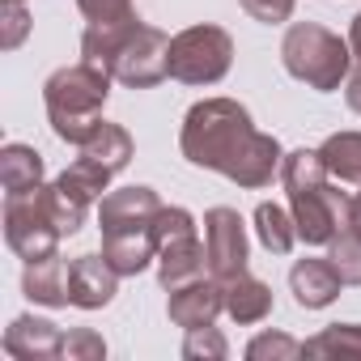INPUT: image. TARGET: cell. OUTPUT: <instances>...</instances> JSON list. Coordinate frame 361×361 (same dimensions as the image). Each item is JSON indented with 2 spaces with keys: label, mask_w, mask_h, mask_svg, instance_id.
I'll list each match as a JSON object with an SVG mask.
<instances>
[{
  "label": "cell",
  "mask_w": 361,
  "mask_h": 361,
  "mask_svg": "<svg viewBox=\"0 0 361 361\" xmlns=\"http://www.w3.org/2000/svg\"><path fill=\"white\" fill-rule=\"evenodd\" d=\"M340 289H344V281H340V272L331 268L327 255H323V259H298V264L289 268V293H293V302H298L302 310H323V306H331V302L340 298Z\"/></svg>",
  "instance_id": "12"
},
{
  "label": "cell",
  "mask_w": 361,
  "mask_h": 361,
  "mask_svg": "<svg viewBox=\"0 0 361 361\" xmlns=\"http://www.w3.org/2000/svg\"><path fill=\"white\" fill-rule=\"evenodd\" d=\"M64 331L43 319V314H18L5 331V353L18 361H43V357H60Z\"/></svg>",
  "instance_id": "13"
},
{
  "label": "cell",
  "mask_w": 361,
  "mask_h": 361,
  "mask_svg": "<svg viewBox=\"0 0 361 361\" xmlns=\"http://www.w3.org/2000/svg\"><path fill=\"white\" fill-rule=\"evenodd\" d=\"M60 238H64V230L47 213L43 192H35V196H5V243H9V251L18 259H26V264L47 259V255L60 251Z\"/></svg>",
  "instance_id": "7"
},
{
  "label": "cell",
  "mask_w": 361,
  "mask_h": 361,
  "mask_svg": "<svg viewBox=\"0 0 361 361\" xmlns=\"http://www.w3.org/2000/svg\"><path fill=\"white\" fill-rule=\"evenodd\" d=\"M327 259H331V268L340 272L344 285H361V234L357 230H340L327 243Z\"/></svg>",
  "instance_id": "24"
},
{
  "label": "cell",
  "mask_w": 361,
  "mask_h": 361,
  "mask_svg": "<svg viewBox=\"0 0 361 361\" xmlns=\"http://www.w3.org/2000/svg\"><path fill=\"white\" fill-rule=\"evenodd\" d=\"M5 5H26V0H5Z\"/></svg>",
  "instance_id": "34"
},
{
  "label": "cell",
  "mask_w": 361,
  "mask_h": 361,
  "mask_svg": "<svg viewBox=\"0 0 361 361\" xmlns=\"http://www.w3.org/2000/svg\"><path fill=\"white\" fill-rule=\"evenodd\" d=\"M178 149L192 166L217 170L247 192H259L272 178H281V161H285L281 140L259 132L251 111L234 98L196 102L183 119V132H178Z\"/></svg>",
  "instance_id": "1"
},
{
  "label": "cell",
  "mask_w": 361,
  "mask_h": 361,
  "mask_svg": "<svg viewBox=\"0 0 361 361\" xmlns=\"http://www.w3.org/2000/svg\"><path fill=\"white\" fill-rule=\"evenodd\" d=\"M298 357H306V344L285 331H259L247 344V361H298Z\"/></svg>",
  "instance_id": "25"
},
{
  "label": "cell",
  "mask_w": 361,
  "mask_h": 361,
  "mask_svg": "<svg viewBox=\"0 0 361 361\" xmlns=\"http://www.w3.org/2000/svg\"><path fill=\"white\" fill-rule=\"evenodd\" d=\"M106 73L128 90H153L157 81L170 77V35L149 22H136L111 51Z\"/></svg>",
  "instance_id": "6"
},
{
  "label": "cell",
  "mask_w": 361,
  "mask_h": 361,
  "mask_svg": "<svg viewBox=\"0 0 361 361\" xmlns=\"http://www.w3.org/2000/svg\"><path fill=\"white\" fill-rule=\"evenodd\" d=\"M221 310H226V285L217 276H200V281L178 285V289H170V302H166L170 323L183 327V331L217 323Z\"/></svg>",
  "instance_id": "10"
},
{
  "label": "cell",
  "mask_w": 361,
  "mask_h": 361,
  "mask_svg": "<svg viewBox=\"0 0 361 361\" xmlns=\"http://www.w3.org/2000/svg\"><path fill=\"white\" fill-rule=\"evenodd\" d=\"M204 255H209V276H217L221 285L247 272L251 238H247V221L238 217V209L217 204L204 213Z\"/></svg>",
  "instance_id": "8"
},
{
  "label": "cell",
  "mask_w": 361,
  "mask_h": 361,
  "mask_svg": "<svg viewBox=\"0 0 361 361\" xmlns=\"http://www.w3.org/2000/svg\"><path fill=\"white\" fill-rule=\"evenodd\" d=\"M348 230H357L361 234V192L353 196V204H348Z\"/></svg>",
  "instance_id": "33"
},
{
  "label": "cell",
  "mask_w": 361,
  "mask_h": 361,
  "mask_svg": "<svg viewBox=\"0 0 361 361\" xmlns=\"http://www.w3.org/2000/svg\"><path fill=\"white\" fill-rule=\"evenodd\" d=\"M281 183L289 192V213L298 226V243L327 247L340 230H348V196L331 188V170L319 149H293L281 161Z\"/></svg>",
  "instance_id": "2"
},
{
  "label": "cell",
  "mask_w": 361,
  "mask_h": 361,
  "mask_svg": "<svg viewBox=\"0 0 361 361\" xmlns=\"http://www.w3.org/2000/svg\"><path fill=\"white\" fill-rule=\"evenodd\" d=\"M119 293V272L106 264V255H77L68 264V298L77 310H102Z\"/></svg>",
  "instance_id": "11"
},
{
  "label": "cell",
  "mask_w": 361,
  "mask_h": 361,
  "mask_svg": "<svg viewBox=\"0 0 361 361\" xmlns=\"http://www.w3.org/2000/svg\"><path fill=\"white\" fill-rule=\"evenodd\" d=\"M43 200H47V213L56 217V226L64 234H77L85 226V217H90V204H94L90 196H81L77 188H68L64 178H56V183L43 188Z\"/></svg>",
  "instance_id": "22"
},
{
  "label": "cell",
  "mask_w": 361,
  "mask_h": 361,
  "mask_svg": "<svg viewBox=\"0 0 361 361\" xmlns=\"http://www.w3.org/2000/svg\"><path fill=\"white\" fill-rule=\"evenodd\" d=\"M209 272V255H204V243L200 234H188V238H170L157 247V281L161 289H178L188 281H200Z\"/></svg>",
  "instance_id": "14"
},
{
  "label": "cell",
  "mask_w": 361,
  "mask_h": 361,
  "mask_svg": "<svg viewBox=\"0 0 361 361\" xmlns=\"http://www.w3.org/2000/svg\"><path fill=\"white\" fill-rule=\"evenodd\" d=\"M111 73L81 60V64H68V68H56L43 85V106H47V119H51V132L64 140V145H85L98 123H102V106L111 98Z\"/></svg>",
  "instance_id": "3"
},
{
  "label": "cell",
  "mask_w": 361,
  "mask_h": 361,
  "mask_svg": "<svg viewBox=\"0 0 361 361\" xmlns=\"http://www.w3.org/2000/svg\"><path fill=\"white\" fill-rule=\"evenodd\" d=\"M43 153L35 145H5L0 149V188H5V196H35L43 192Z\"/></svg>",
  "instance_id": "15"
},
{
  "label": "cell",
  "mask_w": 361,
  "mask_h": 361,
  "mask_svg": "<svg viewBox=\"0 0 361 361\" xmlns=\"http://www.w3.org/2000/svg\"><path fill=\"white\" fill-rule=\"evenodd\" d=\"M102 255L119 276H136L157 259L153 230H128V234H102Z\"/></svg>",
  "instance_id": "17"
},
{
  "label": "cell",
  "mask_w": 361,
  "mask_h": 361,
  "mask_svg": "<svg viewBox=\"0 0 361 361\" xmlns=\"http://www.w3.org/2000/svg\"><path fill=\"white\" fill-rule=\"evenodd\" d=\"M255 238H259L272 255H289V251H293V243H298L293 213H289V209H281V204H272V200H264V204L255 209Z\"/></svg>",
  "instance_id": "21"
},
{
  "label": "cell",
  "mask_w": 361,
  "mask_h": 361,
  "mask_svg": "<svg viewBox=\"0 0 361 361\" xmlns=\"http://www.w3.org/2000/svg\"><path fill=\"white\" fill-rule=\"evenodd\" d=\"M26 30H30V18H26V5H5V39H0V47H5V51H13V47H22V39H26Z\"/></svg>",
  "instance_id": "30"
},
{
  "label": "cell",
  "mask_w": 361,
  "mask_h": 361,
  "mask_svg": "<svg viewBox=\"0 0 361 361\" xmlns=\"http://www.w3.org/2000/svg\"><path fill=\"white\" fill-rule=\"evenodd\" d=\"M77 9H81L85 26H115V22H132L136 18L132 0H77Z\"/></svg>",
  "instance_id": "28"
},
{
  "label": "cell",
  "mask_w": 361,
  "mask_h": 361,
  "mask_svg": "<svg viewBox=\"0 0 361 361\" xmlns=\"http://www.w3.org/2000/svg\"><path fill=\"white\" fill-rule=\"evenodd\" d=\"M353 47L348 39H340L336 30L319 26V22H293L281 39V64L293 81L319 90V94H331L348 81L353 73Z\"/></svg>",
  "instance_id": "4"
},
{
  "label": "cell",
  "mask_w": 361,
  "mask_h": 361,
  "mask_svg": "<svg viewBox=\"0 0 361 361\" xmlns=\"http://www.w3.org/2000/svg\"><path fill=\"white\" fill-rule=\"evenodd\" d=\"M238 5H243V13H247L251 22L281 26V22H289V18H293L298 0H238Z\"/></svg>",
  "instance_id": "29"
},
{
  "label": "cell",
  "mask_w": 361,
  "mask_h": 361,
  "mask_svg": "<svg viewBox=\"0 0 361 361\" xmlns=\"http://www.w3.org/2000/svg\"><path fill=\"white\" fill-rule=\"evenodd\" d=\"M161 213V200L153 188L132 183V188H115L98 200V230L102 234H128V230H153Z\"/></svg>",
  "instance_id": "9"
},
{
  "label": "cell",
  "mask_w": 361,
  "mask_h": 361,
  "mask_svg": "<svg viewBox=\"0 0 361 361\" xmlns=\"http://www.w3.org/2000/svg\"><path fill=\"white\" fill-rule=\"evenodd\" d=\"M22 293L30 302H39V306H73V298H68V264L60 255H47V259L26 264Z\"/></svg>",
  "instance_id": "16"
},
{
  "label": "cell",
  "mask_w": 361,
  "mask_h": 361,
  "mask_svg": "<svg viewBox=\"0 0 361 361\" xmlns=\"http://www.w3.org/2000/svg\"><path fill=\"white\" fill-rule=\"evenodd\" d=\"M306 357H353L361 361V323H331L306 340Z\"/></svg>",
  "instance_id": "23"
},
{
  "label": "cell",
  "mask_w": 361,
  "mask_h": 361,
  "mask_svg": "<svg viewBox=\"0 0 361 361\" xmlns=\"http://www.w3.org/2000/svg\"><path fill=\"white\" fill-rule=\"evenodd\" d=\"M226 314H230L234 323H243V327L264 323V319L272 314V289H268L259 276H251V272L226 281Z\"/></svg>",
  "instance_id": "18"
},
{
  "label": "cell",
  "mask_w": 361,
  "mask_h": 361,
  "mask_svg": "<svg viewBox=\"0 0 361 361\" xmlns=\"http://www.w3.org/2000/svg\"><path fill=\"white\" fill-rule=\"evenodd\" d=\"M234 64V39L221 26H188L170 39V77L183 85H217Z\"/></svg>",
  "instance_id": "5"
},
{
  "label": "cell",
  "mask_w": 361,
  "mask_h": 361,
  "mask_svg": "<svg viewBox=\"0 0 361 361\" xmlns=\"http://www.w3.org/2000/svg\"><path fill=\"white\" fill-rule=\"evenodd\" d=\"M323 166L340 183H361V132H331L319 145Z\"/></svg>",
  "instance_id": "20"
},
{
  "label": "cell",
  "mask_w": 361,
  "mask_h": 361,
  "mask_svg": "<svg viewBox=\"0 0 361 361\" xmlns=\"http://www.w3.org/2000/svg\"><path fill=\"white\" fill-rule=\"evenodd\" d=\"M183 357L188 361H226L230 357V344L226 336L209 323V327H192L188 340H183Z\"/></svg>",
  "instance_id": "26"
},
{
  "label": "cell",
  "mask_w": 361,
  "mask_h": 361,
  "mask_svg": "<svg viewBox=\"0 0 361 361\" xmlns=\"http://www.w3.org/2000/svg\"><path fill=\"white\" fill-rule=\"evenodd\" d=\"M348 47H353V56L361 60V13L353 18V26H348Z\"/></svg>",
  "instance_id": "32"
},
{
  "label": "cell",
  "mask_w": 361,
  "mask_h": 361,
  "mask_svg": "<svg viewBox=\"0 0 361 361\" xmlns=\"http://www.w3.org/2000/svg\"><path fill=\"white\" fill-rule=\"evenodd\" d=\"M60 357L64 361H102L106 357V340L94 327H73V331H64Z\"/></svg>",
  "instance_id": "27"
},
{
  "label": "cell",
  "mask_w": 361,
  "mask_h": 361,
  "mask_svg": "<svg viewBox=\"0 0 361 361\" xmlns=\"http://www.w3.org/2000/svg\"><path fill=\"white\" fill-rule=\"evenodd\" d=\"M81 157H90V161H98V166H106L111 174H119L128 161H132V153H136V145H132V136H128V128H119V123H98V132L77 149Z\"/></svg>",
  "instance_id": "19"
},
{
  "label": "cell",
  "mask_w": 361,
  "mask_h": 361,
  "mask_svg": "<svg viewBox=\"0 0 361 361\" xmlns=\"http://www.w3.org/2000/svg\"><path fill=\"white\" fill-rule=\"evenodd\" d=\"M344 102H348L353 115H361V60H357V68H353L348 81H344Z\"/></svg>",
  "instance_id": "31"
}]
</instances>
